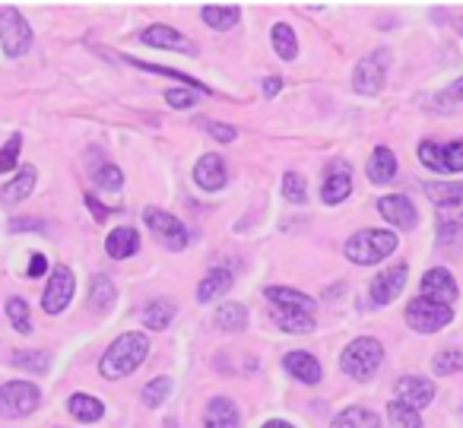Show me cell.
I'll use <instances>...</instances> for the list:
<instances>
[{"instance_id":"27","label":"cell","mask_w":463,"mask_h":428,"mask_svg":"<svg viewBox=\"0 0 463 428\" xmlns=\"http://www.w3.org/2000/svg\"><path fill=\"white\" fill-rule=\"evenodd\" d=\"M143 324L149 327V330H165L168 324H172L175 318V301L172 299H153L143 305Z\"/></svg>"},{"instance_id":"16","label":"cell","mask_w":463,"mask_h":428,"mask_svg":"<svg viewBox=\"0 0 463 428\" xmlns=\"http://www.w3.org/2000/svg\"><path fill=\"white\" fill-rule=\"evenodd\" d=\"M140 39L146 42V45H153V48H162V52L197 54V45H194L191 39H184V35H181L178 29H172V26H149Z\"/></svg>"},{"instance_id":"1","label":"cell","mask_w":463,"mask_h":428,"mask_svg":"<svg viewBox=\"0 0 463 428\" xmlns=\"http://www.w3.org/2000/svg\"><path fill=\"white\" fill-rule=\"evenodd\" d=\"M146 356H149V339L143 337V333H124V337H118L115 343L105 349L102 362H99V371H102V377H109V381H118V377L134 375V371L146 362Z\"/></svg>"},{"instance_id":"9","label":"cell","mask_w":463,"mask_h":428,"mask_svg":"<svg viewBox=\"0 0 463 428\" xmlns=\"http://www.w3.org/2000/svg\"><path fill=\"white\" fill-rule=\"evenodd\" d=\"M406 276H410V267H406L403 261L391 263L387 270H381V273L372 280V286H368V295H372L374 305H391V301L403 292Z\"/></svg>"},{"instance_id":"42","label":"cell","mask_w":463,"mask_h":428,"mask_svg":"<svg viewBox=\"0 0 463 428\" xmlns=\"http://www.w3.org/2000/svg\"><path fill=\"white\" fill-rule=\"evenodd\" d=\"M20 147H23V137H10V143L4 149H0V175L10 172V168L16 166V159H20Z\"/></svg>"},{"instance_id":"24","label":"cell","mask_w":463,"mask_h":428,"mask_svg":"<svg viewBox=\"0 0 463 428\" xmlns=\"http://www.w3.org/2000/svg\"><path fill=\"white\" fill-rule=\"evenodd\" d=\"M232 289V273L225 267H213L210 273L200 280L197 286V301H213L219 295H225Z\"/></svg>"},{"instance_id":"4","label":"cell","mask_w":463,"mask_h":428,"mask_svg":"<svg viewBox=\"0 0 463 428\" xmlns=\"http://www.w3.org/2000/svg\"><path fill=\"white\" fill-rule=\"evenodd\" d=\"M419 162L435 175H457L463 172V137L454 143L422 140L419 143Z\"/></svg>"},{"instance_id":"34","label":"cell","mask_w":463,"mask_h":428,"mask_svg":"<svg viewBox=\"0 0 463 428\" xmlns=\"http://www.w3.org/2000/svg\"><path fill=\"white\" fill-rule=\"evenodd\" d=\"M273 48H277V54L283 61H296L298 39H296V33H292V26H286V23H277V26H273Z\"/></svg>"},{"instance_id":"15","label":"cell","mask_w":463,"mask_h":428,"mask_svg":"<svg viewBox=\"0 0 463 428\" xmlns=\"http://www.w3.org/2000/svg\"><path fill=\"white\" fill-rule=\"evenodd\" d=\"M194 181H197L203 191H222L225 181H229V172H225V159L216 153L200 156V162L194 166Z\"/></svg>"},{"instance_id":"35","label":"cell","mask_w":463,"mask_h":428,"mask_svg":"<svg viewBox=\"0 0 463 428\" xmlns=\"http://www.w3.org/2000/svg\"><path fill=\"white\" fill-rule=\"evenodd\" d=\"M10 362H14V368H26V371L42 375V371H48L52 358H48V352H42V349H16L14 356H10Z\"/></svg>"},{"instance_id":"47","label":"cell","mask_w":463,"mask_h":428,"mask_svg":"<svg viewBox=\"0 0 463 428\" xmlns=\"http://www.w3.org/2000/svg\"><path fill=\"white\" fill-rule=\"evenodd\" d=\"M279 90H283V80H279V77H267V80H264V96H267V99H273Z\"/></svg>"},{"instance_id":"43","label":"cell","mask_w":463,"mask_h":428,"mask_svg":"<svg viewBox=\"0 0 463 428\" xmlns=\"http://www.w3.org/2000/svg\"><path fill=\"white\" fill-rule=\"evenodd\" d=\"M165 102L172 105V109H194V102H197V92H194V90H168Z\"/></svg>"},{"instance_id":"2","label":"cell","mask_w":463,"mask_h":428,"mask_svg":"<svg viewBox=\"0 0 463 428\" xmlns=\"http://www.w3.org/2000/svg\"><path fill=\"white\" fill-rule=\"evenodd\" d=\"M400 238L387 229H362L343 244V254L349 257L359 267H372V263H381L397 251Z\"/></svg>"},{"instance_id":"39","label":"cell","mask_w":463,"mask_h":428,"mask_svg":"<svg viewBox=\"0 0 463 428\" xmlns=\"http://www.w3.org/2000/svg\"><path fill=\"white\" fill-rule=\"evenodd\" d=\"M7 318L16 333H33V318H29V305L23 299L7 301Z\"/></svg>"},{"instance_id":"18","label":"cell","mask_w":463,"mask_h":428,"mask_svg":"<svg viewBox=\"0 0 463 428\" xmlns=\"http://www.w3.org/2000/svg\"><path fill=\"white\" fill-rule=\"evenodd\" d=\"M353 86L362 96H378V92L384 90V61H378V58L359 61L353 71Z\"/></svg>"},{"instance_id":"32","label":"cell","mask_w":463,"mask_h":428,"mask_svg":"<svg viewBox=\"0 0 463 428\" xmlns=\"http://www.w3.org/2000/svg\"><path fill=\"white\" fill-rule=\"evenodd\" d=\"M279 330L286 333H311L315 330V314H302V311H277L273 314Z\"/></svg>"},{"instance_id":"17","label":"cell","mask_w":463,"mask_h":428,"mask_svg":"<svg viewBox=\"0 0 463 428\" xmlns=\"http://www.w3.org/2000/svg\"><path fill=\"white\" fill-rule=\"evenodd\" d=\"M283 368L289 371L296 381H302V384H308V387H315V384H321V377H324V368H321V362H317L311 352H302V349H296V352H286V358H283Z\"/></svg>"},{"instance_id":"7","label":"cell","mask_w":463,"mask_h":428,"mask_svg":"<svg viewBox=\"0 0 463 428\" xmlns=\"http://www.w3.org/2000/svg\"><path fill=\"white\" fill-rule=\"evenodd\" d=\"M42 403V394L35 384L29 381H7L0 387V413L7 419H20V415H33Z\"/></svg>"},{"instance_id":"28","label":"cell","mask_w":463,"mask_h":428,"mask_svg":"<svg viewBox=\"0 0 463 428\" xmlns=\"http://www.w3.org/2000/svg\"><path fill=\"white\" fill-rule=\"evenodd\" d=\"M330 428H381V419L365 406H349L330 422Z\"/></svg>"},{"instance_id":"31","label":"cell","mask_w":463,"mask_h":428,"mask_svg":"<svg viewBox=\"0 0 463 428\" xmlns=\"http://www.w3.org/2000/svg\"><path fill=\"white\" fill-rule=\"evenodd\" d=\"M200 16H203L206 26L219 29V33H225V29H232L235 23H239L241 10L239 7H219V4H210V7L200 10Z\"/></svg>"},{"instance_id":"23","label":"cell","mask_w":463,"mask_h":428,"mask_svg":"<svg viewBox=\"0 0 463 428\" xmlns=\"http://www.w3.org/2000/svg\"><path fill=\"white\" fill-rule=\"evenodd\" d=\"M397 178V156L387 147H378L368 159V181L372 185H391Z\"/></svg>"},{"instance_id":"19","label":"cell","mask_w":463,"mask_h":428,"mask_svg":"<svg viewBox=\"0 0 463 428\" xmlns=\"http://www.w3.org/2000/svg\"><path fill=\"white\" fill-rule=\"evenodd\" d=\"M241 425V413L235 406V400L229 396H213L206 403V413H203V428H239Z\"/></svg>"},{"instance_id":"49","label":"cell","mask_w":463,"mask_h":428,"mask_svg":"<svg viewBox=\"0 0 463 428\" xmlns=\"http://www.w3.org/2000/svg\"><path fill=\"white\" fill-rule=\"evenodd\" d=\"M260 428H296V425H289V422H283V419H270L267 425H260Z\"/></svg>"},{"instance_id":"46","label":"cell","mask_w":463,"mask_h":428,"mask_svg":"<svg viewBox=\"0 0 463 428\" xmlns=\"http://www.w3.org/2000/svg\"><path fill=\"white\" fill-rule=\"evenodd\" d=\"M86 204H90L92 216H96V219H99V223H105V219H109V216H111V213H109V210H105V206H102V204H99V200H96V197H92V194H90V197H86Z\"/></svg>"},{"instance_id":"38","label":"cell","mask_w":463,"mask_h":428,"mask_svg":"<svg viewBox=\"0 0 463 428\" xmlns=\"http://www.w3.org/2000/svg\"><path fill=\"white\" fill-rule=\"evenodd\" d=\"M168 396H172V381H168V377H156V381H149L146 387H143V403H146L149 409L162 406Z\"/></svg>"},{"instance_id":"12","label":"cell","mask_w":463,"mask_h":428,"mask_svg":"<svg viewBox=\"0 0 463 428\" xmlns=\"http://www.w3.org/2000/svg\"><path fill=\"white\" fill-rule=\"evenodd\" d=\"M393 390H397V400L403 403V406L416 409V413L435 400V384H431L429 377H422V375H403Z\"/></svg>"},{"instance_id":"8","label":"cell","mask_w":463,"mask_h":428,"mask_svg":"<svg viewBox=\"0 0 463 428\" xmlns=\"http://www.w3.org/2000/svg\"><path fill=\"white\" fill-rule=\"evenodd\" d=\"M73 286H77V280H73V270L64 267V263H58L52 273V280H48V289L45 295H42V308H45V314H61L67 305H71L73 299Z\"/></svg>"},{"instance_id":"50","label":"cell","mask_w":463,"mask_h":428,"mask_svg":"<svg viewBox=\"0 0 463 428\" xmlns=\"http://www.w3.org/2000/svg\"><path fill=\"white\" fill-rule=\"evenodd\" d=\"M450 92H454V96H457V99H460V102H463V77L457 80L454 86H450Z\"/></svg>"},{"instance_id":"45","label":"cell","mask_w":463,"mask_h":428,"mask_svg":"<svg viewBox=\"0 0 463 428\" xmlns=\"http://www.w3.org/2000/svg\"><path fill=\"white\" fill-rule=\"evenodd\" d=\"M10 232H48V225L42 219H14Z\"/></svg>"},{"instance_id":"11","label":"cell","mask_w":463,"mask_h":428,"mask_svg":"<svg viewBox=\"0 0 463 428\" xmlns=\"http://www.w3.org/2000/svg\"><path fill=\"white\" fill-rule=\"evenodd\" d=\"M143 223L149 225V232H156L159 238H165V248H172V251H181V248H187V229L181 225V219H175L172 213H165V210H146L143 213Z\"/></svg>"},{"instance_id":"14","label":"cell","mask_w":463,"mask_h":428,"mask_svg":"<svg viewBox=\"0 0 463 428\" xmlns=\"http://www.w3.org/2000/svg\"><path fill=\"white\" fill-rule=\"evenodd\" d=\"M378 213L391 225H397V229H416V225H419L416 206H412V200L403 197V194H387V197H381L378 200Z\"/></svg>"},{"instance_id":"44","label":"cell","mask_w":463,"mask_h":428,"mask_svg":"<svg viewBox=\"0 0 463 428\" xmlns=\"http://www.w3.org/2000/svg\"><path fill=\"white\" fill-rule=\"evenodd\" d=\"M206 130H210L213 140H219V143H232V140H235V134H239L232 124H219V121H210V124H206Z\"/></svg>"},{"instance_id":"6","label":"cell","mask_w":463,"mask_h":428,"mask_svg":"<svg viewBox=\"0 0 463 428\" xmlns=\"http://www.w3.org/2000/svg\"><path fill=\"white\" fill-rule=\"evenodd\" d=\"M0 45L7 58H23L33 45V29L16 7H0Z\"/></svg>"},{"instance_id":"22","label":"cell","mask_w":463,"mask_h":428,"mask_svg":"<svg viewBox=\"0 0 463 428\" xmlns=\"http://www.w3.org/2000/svg\"><path fill=\"white\" fill-rule=\"evenodd\" d=\"M105 251H109V257H115V261H128V257H134L137 251H140V235H137V229H130V225L115 229L105 238Z\"/></svg>"},{"instance_id":"26","label":"cell","mask_w":463,"mask_h":428,"mask_svg":"<svg viewBox=\"0 0 463 428\" xmlns=\"http://www.w3.org/2000/svg\"><path fill=\"white\" fill-rule=\"evenodd\" d=\"M213 320H216L219 330H225V333H241L248 327V311H245V305H239V301H225V305L216 308Z\"/></svg>"},{"instance_id":"25","label":"cell","mask_w":463,"mask_h":428,"mask_svg":"<svg viewBox=\"0 0 463 428\" xmlns=\"http://www.w3.org/2000/svg\"><path fill=\"white\" fill-rule=\"evenodd\" d=\"M118 299V289L109 276H92L90 282V311H99V314H109L111 305Z\"/></svg>"},{"instance_id":"48","label":"cell","mask_w":463,"mask_h":428,"mask_svg":"<svg viewBox=\"0 0 463 428\" xmlns=\"http://www.w3.org/2000/svg\"><path fill=\"white\" fill-rule=\"evenodd\" d=\"M48 270V261L42 254H33V263H29V276H42Z\"/></svg>"},{"instance_id":"21","label":"cell","mask_w":463,"mask_h":428,"mask_svg":"<svg viewBox=\"0 0 463 428\" xmlns=\"http://www.w3.org/2000/svg\"><path fill=\"white\" fill-rule=\"evenodd\" d=\"M425 197L438 210H463V181H429L425 185Z\"/></svg>"},{"instance_id":"41","label":"cell","mask_w":463,"mask_h":428,"mask_svg":"<svg viewBox=\"0 0 463 428\" xmlns=\"http://www.w3.org/2000/svg\"><path fill=\"white\" fill-rule=\"evenodd\" d=\"M96 185L102 187V191H121V185H124L121 168L111 166V162H105V166L96 172Z\"/></svg>"},{"instance_id":"10","label":"cell","mask_w":463,"mask_h":428,"mask_svg":"<svg viewBox=\"0 0 463 428\" xmlns=\"http://www.w3.org/2000/svg\"><path fill=\"white\" fill-rule=\"evenodd\" d=\"M353 194V168L343 159L327 162V172H324V187H321V200L327 206H336Z\"/></svg>"},{"instance_id":"29","label":"cell","mask_w":463,"mask_h":428,"mask_svg":"<svg viewBox=\"0 0 463 428\" xmlns=\"http://www.w3.org/2000/svg\"><path fill=\"white\" fill-rule=\"evenodd\" d=\"M67 409H71L73 419H80V422H99L105 413L102 400H96V396H90V394H73L71 400H67Z\"/></svg>"},{"instance_id":"36","label":"cell","mask_w":463,"mask_h":428,"mask_svg":"<svg viewBox=\"0 0 463 428\" xmlns=\"http://www.w3.org/2000/svg\"><path fill=\"white\" fill-rule=\"evenodd\" d=\"M431 371L441 377L460 375L463 371V349H441L435 358H431Z\"/></svg>"},{"instance_id":"40","label":"cell","mask_w":463,"mask_h":428,"mask_svg":"<svg viewBox=\"0 0 463 428\" xmlns=\"http://www.w3.org/2000/svg\"><path fill=\"white\" fill-rule=\"evenodd\" d=\"M283 197L289 200V204H305L308 200V191H305V178L296 172H289L283 178Z\"/></svg>"},{"instance_id":"3","label":"cell","mask_w":463,"mask_h":428,"mask_svg":"<svg viewBox=\"0 0 463 428\" xmlns=\"http://www.w3.org/2000/svg\"><path fill=\"white\" fill-rule=\"evenodd\" d=\"M384 362V346L374 337H359L340 352V368L353 381H372Z\"/></svg>"},{"instance_id":"20","label":"cell","mask_w":463,"mask_h":428,"mask_svg":"<svg viewBox=\"0 0 463 428\" xmlns=\"http://www.w3.org/2000/svg\"><path fill=\"white\" fill-rule=\"evenodd\" d=\"M264 295L279 308V311H302V314H315L317 301L311 295L298 292V289H286V286H270L264 289Z\"/></svg>"},{"instance_id":"30","label":"cell","mask_w":463,"mask_h":428,"mask_svg":"<svg viewBox=\"0 0 463 428\" xmlns=\"http://www.w3.org/2000/svg\"><path fill=\"white\" fill-rule=\"evenodd\" d=\"M33 187H35V168L23 166V172L16 175V178L10 181L4 191H0V197L7 200V204H20V200H26L29 194H33Z\"/></svg>"},{"instance_id":"33","label":"cell","mask_w":463,"mask_h":428,"mask_svg":"<svg viewBox=\"0 0 463 428\" xmlns=\"http://www.w3.org/2000/svg\"><path fill=\"white\" fill-rule=\"evenodd\" d=\"M387 422H391V428H425L422 415H419L416 409L403 406L400 400L387 403Z\"/></svg>"},{"instance_id":"5","label":"cell","mask_w":463,"mask_h":428,"mask_svg":"<svg viewBox=\"0 0 463 428\" xmlns=\"http://www.w3.org/2000/svg\"><path fill=\"white\" fill-rule=\"evenodd\" d=\"M450 320H454L450 305L431 301V299H425V295H419V299H412L410 305H406V324L416 333H438L441 327H448Z\"/></svg>"},{"instance_id":"37","label":"cell","mask_w":463,"mask_h":428,"mask_svg":"<svg viewBox=\"0 0 463 428\" xmlns=\"http://www.w3.org/2000/svg\"><path fill=\"white\" fill-rule=\"evenodd\" d=\"M438 238L450 242L463 232V210H438Z\"/></svg>"},{"instance_id":"13","label":"cell","mask_w":463,"mask_h":428,"mask_svg":"<svg viewBox=\"0 0 463 428\" xmlns=\"http://www.w3.org/2000/svg\"><path fill=\"white\" fill-rule=\"evenodd\" d=\"M422 295L431 301H441V305H454L460 289H457V280L448 267H431L422 276Z\"/></svg>"}]
</instances>
